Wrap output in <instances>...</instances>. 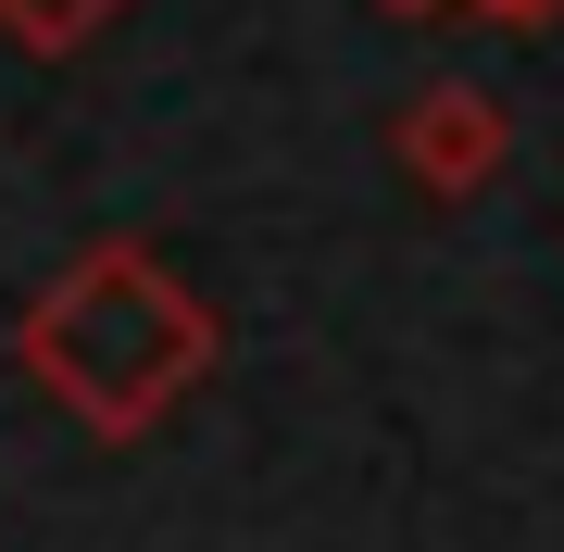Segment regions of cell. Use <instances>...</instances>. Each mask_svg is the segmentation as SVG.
<instances>
[{
	"label": "cell",
	"instance_id": "2",
	"mask_svg": "<svg viewBox=\"0 0 564 552\" xmlns=\"http://www.w3.org/2000/svg\"><path fill=\"white\" fill-rule=\"evenodd\" d=\"M502 164H514V113L489 101L477 76H440V88H414V101L389 113V176H402L414 202H477Z\"/></svg>",
	"mask_w": 564,
	"mask_h": 552
},
{
	"label": "cell",
	"instance_id": "1",
	"mask_svg": "<svg viewBox=\"0 0 564 552\" xmlns=\"http://www.w3.org/2000/svg\"><path fill=\"white\" fill-rule=\"evenodd\" d=\"M13 365H25V389H51L88 440H151L163 414L226 365V327H214V302L163 264L151 239H88L76 264L13 314Z\"/></svg>",
	"mask_w": 564,
	"mask_h": 552
},
{
	"label": "cell",
	"instance_id": "4",
	"mask_svg": "<svg viewBox=\"0 0 564 552\" xmlns=\"http://www.w3.org/2000/svg\"><path fill=\"white\" fill-rule=\"evenodd\" d=\"M452 13L502 25V39H552V25H564V0H452Z\"/></svg>",
	"mask_w": 564,
	"mask_h": 552
},
{
	"label": "cell",
	"instance_id": "5",
	"mask_svg": "<svg viewBox=\"0 0 564 552\" xmlns=\"http://www.w3.org/2000/svg\"><path fill=\"white\" fill-rule=\"evenodd\" d=\"M377 13H389V25H426V13H452V0H377Z\"/></svg>",
	"mask_w": 564,
	"mask_h": 552
},
{
	"label": "cell",
	"instance_id": "3",
	"mask_svg": "<svg viewBox=\"0 0 564 552\" xmlns=\"http://www.w3.org/2000/svg\"><path fill=\"white\" fill-rule=\"evenodd\" d=\"M126 25V0H0V51L13 63H76Z\"/></svg>",
	"mask_w": 564,
	"mask_h": 552
}]
</instances>
